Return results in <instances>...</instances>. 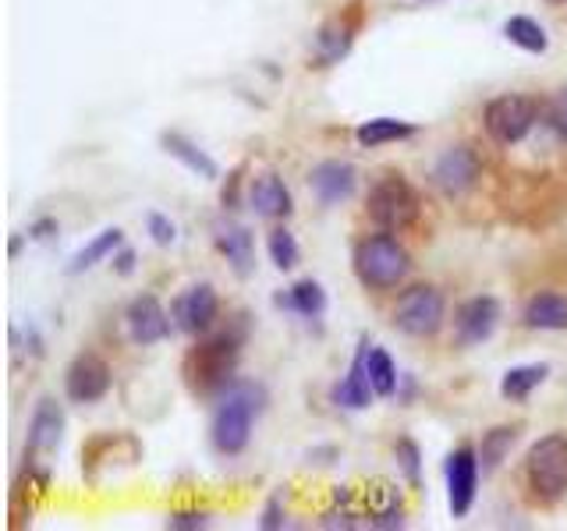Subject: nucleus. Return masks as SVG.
Listing matches in <instances>:
<instances>
[{"mask_svg":"<svg viewBox=\"0 0 567 531\" xmlns=\"http://www.w3.org/2000/svg\"><path fill=\"white\" fill-rule=\"evenodd\" d=\"M365 365H369V383H373L376 397H394V390H397V365H394V358L383 348H373V343H369Z\"/></svg>","mask_w":567,"mask_h":531,"instance_id":"nucleus-26","label":"nucleus"},{"mask_svg":"<svg viewBox=\"0 0 567 531\" xmlns=\"http://www.w3.org/2000/svg\"><path fill=\"white\" fill-rule=\"evenodd\" d=\"M521 319L529 329H546V334H560L567 329V298L553 291H539L524 301Z\"/></svg>","mask_w":567,"mask_h":531,"instance_id":"nucleus-19","label":"nucleus"},{"mask_svg":"<svg viewBox=\"0 0 567 531\" xmlns=\"http://www.w3.org/2000/svg\"><path fill=\"white\" fill-rule=\"evenodd\" d=\"M213 245H217V252L231 263L238 277H249L252 266H255V238L245 224L220 217L217 224H213Z\"/></svg>","mask_w":567,"mask_h":531,"instance_id":"nucleus-16","label":"nucleus"},{"mask_svg":"<svg viewBox=\"0 0 567 531\" xmlns=\"http://www.w3.org/2000/svg\"><path fill=\"white\" fill-rule=\"evenodd\" d=\"M121 241H124V231H121V227H107V231H99V234L89 241V245L75 252V260L68 263V273H71V277H79V273L99 266V263L110 260V255L121 249Z\"/></svg>","mask_w":567,"mask_h":531,"instance_id":"nucleus-22","label":"nucleus"},{"mask_svg":"<svg viewBox=\"0 0 567 531\" xmlns=\"http://www.w3.org/2000/svg\"><path fill=\"white\" fill-rule=\"evenodd\" d=\"M277 305L298 312L302 319H319V315L326 312V291L316 280H298L288 294L277 298Z\"/></svg>","mask_w":567,"mask_h":531,"instance_id":"nucleus-23","label":"nucleus"},{"mask_svg":"<svg viewBox=\"0 0 567 531\" xmlns=\"http://www.w3.org/2000/svg\"><path fill=\"white\" fill-rule=\"evenodd\" d=\"M64 439V408L53 397H43L33 419H28V439H25V461L33 464L36 457H47L61 447Z\"/></svg>","mask_w":567,"mask_h":531,"instance_id":"nucleus-13","label":"nucleus"},{"mask_svg":"<svg viewBox=\"0 0 567 531\" xmlns=\"http://www.w3.org/2000/svg\"><path fill=\"white\" fill-rule=\"evenodd\" d=\"M266 252L277 269H294L298 260H302V249H298V241L288 227H274V231L266 234Z\"/></svg>","mask_w":567,"mask_h":531,"instance_id":"nucleus-28","label":"nucleus"},{"mask_svg":"<svg viewBox=\"0 0 567 531\" xmlns=\"http://www.w3.org/2000/svg\"><path fill=\"white\" fill-rule=\"evenodd\" d=\"M309 189L319 198V206H340L359 189V170L348 160H319L309 170Z\"/></svg>","mask_w":567,"mask_h":531,"instance_id":"nucleus-15","label":"nucleus"},{"mask_svg":"<svg viewBox=\"0 0 567 531\" xmlns=\"http://www.w3.org/2000/svg\"><path fill=\"white\" fill-rule=\"evenodd\" d=\"M411 135H415V124L401 118H369L354 128V138H359L362 149H379L390 146V142H405Z\"/></svg>","mask_w":567,"mask_h":531,"instance_id":"nucleus-21","label":"nucleus"},{"mask_svg":"<svg viewBox=\"0 0 567 531\" xmlns=\"http://www.w3.org/2000/svg\"><path fill=\"white\" fill-rule=\"evenodd\" d=\"M524 482L543 504H557L567 496V436L550 433L535 439L524 457Z\"/></svg>","mask_w":567,"mask_h":531,"instance_id":"nucleus-4","label":"nucleus"},{"mask_svg":"<svg viewBox=\"0 0 567 531\" xmlns=\"http://www.w3.org/2000/svg\"><path fill=\"white\" fill-rule=\"evenodd\" d=\"M206 524H209V514H203V510H181L167 518V528H174V531H198Z\"/></svg>","mask_w":567,"mask_h":531,"instance_id":"nucleus-33","label":"nucleus"},{"mask_svg":"<svg viewBox=\"0 0 567 531\" xmlns=\"http://www.w3.org/2000/svg\"><path fill=\"white\" fill-rule=\"evenodd\" d=\"M433 181H436V189L450 198H458L468 189H475V181H479L475 149L472 146H447L444 153H439V160L433 164Z\"/></svg>","mask_w":567,"mask_h":531,"instance_id":"nucleus-12","label":"nucleus"},{"mask_svg":"<svg viewBox=\"0 0 567 531\" xmlns=\"http://www.w3.org/2000/svg\"><path fill=\"white\" fill-rule=\"evenodd\" d=\"M354 277L369 291H394L397 283H405L408 269H411V255L390 231L383 234H369L354 245Z\"/></svg>","mask_w":567,"mask_h":531,"instance_id":"nucleus-3","label":"nucleus"},{"mask_svg":"<svg viewBox=\"0 0 567 531\" xmlns=\"http://www.w3.org/2000/svg\"><path fill=\"white\" fill-rule=\"evenodd\" d=\"M365 358H369V340L359 343V354H354V362L348 369V376L340 379L334 390H330V400L337 408H345V411H365L369 405H373V383H369V365H365Z\"/></svg>","mask_w":567,"mask_h":531,"instance_id":"nucleus-17","label":"nucleus"},{"mask_svg":"<svg viewBox=\"0 0 567 531\" xmlns=\"http://www.w3.org/2000/svg\"><path fill=\"white\" fill-rule=\"evenodd\" d=\"M241 340H245L241 329H224V334L206 337L189 354V362H184V376H189V386L195 394H220L224 386L234 383Z\"/></svg>","mask_w":567,"mask_h":531,"instance_id":"nucleus-2","label":"nucleus"},{"mask_svg":"<svg viewBox=\"0 0 567 531\" xmlns=\"http://www.w3.org/2000/svg\"><path fill=\"white\" fill-rule=\"evenodd\" d=\"M28 234H33L36 241H47L50 234H57V220H36L33 227H28Z\"/></svg>","mask_w":567,"mask_h":531,"instance_id":"nucleus-36","label":"nucleus"},{"mask_svg":"<svg viewBox=\"0 0 567 531\" xmlns=\"http://www.w3.org/2000/svg\"><path fill=\"white\" fill-rule=\"evenodd\" d=\"M113 273H118V277H132L135 273V252L132 249L113 252Z\"/></svg>","mask_w":567,"mask_h":531,"instance_id":"nucleus-34","label":"nucleus"},{"mask_svg":"<svg viewBox=\"0 0 567 531\" xmlns=\"http://www.w3.org/2000/svg\"><path fill=\"white\" fill-rule=\"evenodd\" d=\"M260 528H266V531L284 528V510H280V499H269V504H266V514H263Z\"/></svg>","mask_w":567,"mask_h":531,"instance_id":"nucleus-35","label":"nucleus"},{"mask_svg":"<svg viewBox=\"0 0 567 531\" xmlns=\"http://www.w3.org/2000/svg\"><path fill=\"white\" fill-rule=\"evenodd\" d=\"M316 47H319V61L323 64L340 61V57L351 50V25H345V22H326L319 28V36H316Z\"/></svg>","mask_w":567,"mask_h":531,"instance_id":"nucleus-27","label":"nucleus"},{"mask_svg":"<svg viewBox=\"0 0 567 531\" xmlns=\"http://www.w3.org/2000/svg\"><path fill=\"white\" fill-rule=\"evenodd\" d=\"M160 146L167 156H174V160L184 167V170H192L195 178H203V181H217L220 178V167L213 156H206L203 149L195 146L192 138H184L181 132H164L160 135Z\"/></svg>","mask_w":567,"mask_h":531,"instance_id":"nucleus-20","label":"nucleus"},{"mask_svg":"<svg viewBox=\"0 0 567 531\" xmlns=\"http://www.w3.org/2000/svg\"><path fill=\"white\" fill-rule=\"evenodd\" d=\"M170 323L174 319H170V315L164 312V305L153 294H138V298L128 301V309H124L128 337H132V343H138V348H149V343L167 340Z\"/></svg>","mask_w":567,"mask_h":531,"instance_id":"nucleus-14","label":"nucleus"},{"mask_svg":"<svg viewBox=\"0 0 567 531\" xmlns=\"http://www.w3.org/2000/svg\"><path fill=\"white\" fill-rule=\"evenodd\" d=\"M266 408V390L260 383L249 379H234L231 386H224L217 394V411H213L209 422V439L217 454L224 457H238L249 447L252 439V425Z\"/></svg>","mask_w":567,"mask_h":531,"instance_id":"nucleus-1","label":"nucleus"},{"mask_svg":"<svg viewBox=\"0 0 567 531\" xmlns=\"http://www.w3.org/2000/svg\"><path fill=\"white\" fill-rule=\"evenodd\" d=\"M550 376V365L546 362H539V365H515V369H507L504 372V379H500V394L507 400H524L529 397L535 386H543Z\"/></svg>","mask_w":567,"mask_h":531,"instance_id":"nucleus-25","label":"nucleus"},{"mask_svg":"<svg viewBox=\"0 0 567 531\" xmlns=\"http://www.w3.org/2000/svg\"><path fill=\"white\" fill-rule=\"evenodd\" d=\"M496 326H500V301L490 294L468 298L458 309V315H454V334H458L461 348H479V343H486L496 334Z\"/></svg>","mask_w":567,"mask_h":531,"instance_id":"nucleus-11","label":"nucleus"},{"mask_svg":"<svg viewBox=\"0 0 567 531\" xmlns=\"http://www.w3.org/2000/svg\"><path fill=\"white\" fill-rule=\"evenodd\" d=\"M217 312H220V298H217V291H213V283H192L174 298V305H170V319H174L181 334L198 337V334H209L213 329Z\"/></svg>","mask_w":567,"mask_h":531,"instance_id":"nucleus-8","label":"nucleus"},{"mask_svg":"<svg viewBox=\"0 0 567 531\" xmlns=\"http://www.w3.org/2000/svg\"><path fill=\"white\" fill-rule=\"evenodd\" d=\"M394 454H397V461H401V471L408 475V482L411 485H419V447L411 439H401L394 447Z\"/></svg>","mask_w":567,"mask_h":531,"instance_id":"nucleus-32","label":"nucleus"},{"mask_svg":"<svg viewBox=\"0 0 567 531\" xmlns=\"http://www.w3.org/2000/svg\"><path fill=\"white\" fill-rule=\"evenodd\" d=\"M550 4H564V0H550Z\"/></svg>","mask_w":567,"mask_h":531,"instance_id":"nucleus-38","label":"nucleus"},{"mask_svg":"<svg viewBox=\"0 0 567 531\" xmlns=\"http://www.w3.org/2000/svg\"><path fill=\"white\" fill-rule=\"evenodd\" d=\"M19 252H22V234H14V238H11V260H14Z\"/></svg>","mask_w":567,"mask_h":531,"instance_id":"nucleus-37","label":"nucleus"},{"mask_svg":"<svg viewBox=\"0 0 567 531\" xmlns=\"http://www.w3.org/2000/svg\"><path fill=\"white\" fill-rule=\"evenodd\" d=\"M146 231L153 238V245H160V249L174 245V241H178V227H174V220H170V217H164V213H149Z\"/></svg>","mask_w":567,"mask_h":531,"instance_id":"nucleus-31","label":"nucleus"},{"mask_svg":"<svg viewBox=\"0 0 567 531\" xmlns=\"http://www.w3.org/2000/svg\"><path fill=\"white\" fill-rule=\"evenodd\" d=\"M479 490V454L472 447H458L447 457V507L450 518H468Z\"/></svg>","mask_w":567,"mask_h":531,"instance_id":"nucleus-10","label":"nucleus"},{"mask_svg":"<svg viewBox=\"0 0 567 531\" xmlns=\"http://www.w3.org/2000/svg\"><path fill=\"white\" fill-rule=\"evenodd\" d=\"M444 319H447V301L430 283L408 287L394 305V326L408 337H436Z\"/></svg>","mask_w":567,"mask_h":531,"instance_id":"nucleus-7","label":"nucleus"},{"mask_svg":"<svg viewBox=\"0 0 567 531\" xmlns=\"http://www.w3.org/2000/svg\"><path fill=\"white\" fill-rule=\"evenodd\" d=\"M543 121L550 124V132L567 142V89H560L557 96H550L543 104Z\"/></svg>","mask_w":567,"mask_h":531,"instance_id":"nucleus-30","label":"nucleus"},{"mask_svg":"<svg viewBox=\"0 0 567 531\" xmlns=\"http://www.w3.org/2000/svg\"><path fill=\"white\" fill-rule=\"evenodd\" d=\"M365 209L376 227L394 234V231H408V227L419 220L422 203H419V192L411 189L401 174H387L369 189Z\"/></svg>","mask_w":567,"mask_h":531,"instance_id":"nucleus-5","label":"nucleus"},{"mask_svg":"<svg viewBox=\"0 0 567 531\" xmlns=\"http://www.w3.org/2000/svg\"><path fill=\"white\" fill-rule=\"evenodd\" d=\"M64 394L71 405H96L110 394V365L96 351L75 354L64 372Z\"/></svg>","mask_w":567,"mask_h":531,"instance_id":"nucleus-9","label":"nucleus"},{"mask_svg":"<svg viewBox=\"0 0 567 531\" xmlns=\"http://www.w3.org/2000/svg\"><path fill=\"white\" fill-rule=\"evenodd\" d=\"M249 206L266 220H284L291 217L294 198H291V189L277 174H260L249 184Z\"/></svg>","mask_w":567,"mask_h":531,"instance_id":"nucleus-18","label":"nucleus"},{"mask_svg":"<svg viewBox=\"0 0 567 531\" xmlns=\"http://www.w3.org/2000/svg\"><path fill=\"white\" fill-rule=\"evenodd\" d=\"M515 439H518L515 425H500V429H493V433H486V439H482V468H486V471L500 468L507 450L515 447Z\"/></svg>","mask_w":567,"mask_h":531,"instance_id":"nucleus-29","label":"nucleus"},{"mask_svg":"<svg viewBox=\"0 0 567 531\" xmlns=\"http://www.w3.org/2000/svg\"><path fill=\"white\" fill-rule=\"evenodd\" d=\"M535 121H543V104L521 93L496 96L482 110V124H486V135L496 146H518L535 128Z\"/></svg>","mask_w":567,"mask_h":531,"instance_id":"nucleus-6","label":"nucleus"},{"mask_svg":"<svg viewBox=\"0 0 567 531\" xmlns=\"http://www.w3.org/2000/svg\"><path fill=\"white\" fill-rule=\"evenodd\" d=\"M504 36L524 53H546V47H550L546 28L535 19H529V14H510V19L504 22Z\"/></svg>","mask_w":567,"mask_h":531,"instance_id":"nucleus-24","label":"nucleus"}]
</instances>
